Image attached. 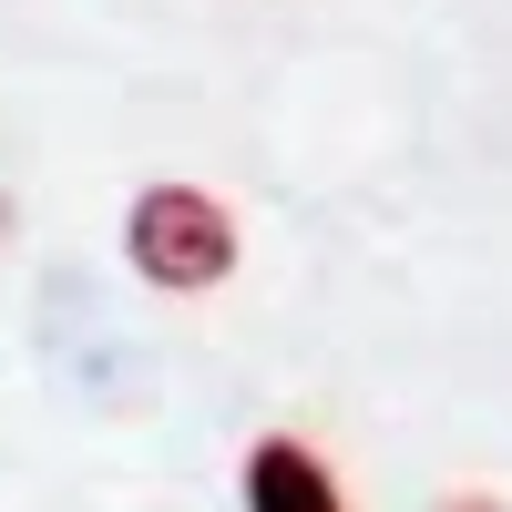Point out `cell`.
Listing matches in <instances>:
<instances>
[{
    "mask_svg": "<svg viewBox=\"0 0 512 512\" xmlns=\"http://www.w3.org/2000/svg\"><path fill=\"white\" fill-rule=\"evenodd\" d=\"M431 512H512V502H502V492H482V482H461V492H441Z\"/></svg>",
    "mask_w": 512,
    "mask_h": 512,
    "instance_id": "3957f363",
    "label": "cell"
},
{
    "mask_svg": "<svg viewBox=\"0 0 512 512\" xmlns=\"http://www.w3.org/2000/svg\"><path fill=\"white\" fill-rule=\"evenodd\" d=\"M246 512H359L349 492H338V472L297 441V431H256L246 441Z\"/></svg>",
    "mask_w": 512,
    "mask_h": 512,
    "instance_id": "7a4b0ae2",
    "label": "cell"
},
{
    "mask_svg": "<svg viewBox=\"0 0 512 512\" xmlns=\"http://www.w3.org/2000/svg\"><path fill=\"white\" fill-rule=\"evenodd\" d=\"M123 256H134V277L164 287V297H205L236 277V216L216 185H185L164 175L134 195V216H123Z\"/></svg>",
    "mask_w": 512,
    "mask_h": 512,
    "instance_id": "6da1fadb",
    "label": "cell"
}]
</instances>
